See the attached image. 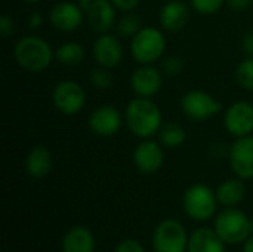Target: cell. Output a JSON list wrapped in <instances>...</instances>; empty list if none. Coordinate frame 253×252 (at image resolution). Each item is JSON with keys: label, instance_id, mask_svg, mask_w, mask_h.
<instances>
[{"label": "cell", "instance_id": "obj_23", "mask_svg": "<svg viewBox=\"0 0 253 252\" xmlns=\"http://www.w3.org/2000/svg\"><path fill=\"white\" fill-rule=\"evenodd\" d=\"M159 141L166 149H178L187 141V131L179 123H166L159 131Z\"/></svg>", "mask_w": 253, "mask_h": 252}, {"label": "cell", "instance_id": "obj_37", "mask_svg": "<svg viewBox=\"0 0 253 252\" xmlns=\"http://www.w3.org/2000/svg\"><path fill=\"white\" fill-rule=\"evenodd\" d=\"M21 1H24V3H37L40 0H21Z\"/></svg>", "mask_w": 253, "mask_h": 252}, {"label": "cell", "instance_id": "obj_29", "mask_svg": "<svg viewBox=\"0 0 253 252\" xmlns=\"http://www.w3.org/2000/svg\"><path fill=\"white\" fill-rule=\"evenodd\" d=\"M114 252H145V248L136 239H123L116 245Z\"/></svg>", "mask_w": 253, "mask_h": 252}, {"label": "cell", "instance_id": "obj_1", "mask_svg": "<svg viewBox=\"0 0 253 252\" xmlns=\"http://www.w3.org/2000/svg\"><path fill=\"white\" fill-rule=\"evenodd\" d=\"M125 122L135 137L147 140L159 134L162 129L163 114L160 107L151 98L136 97L126 105Z\"/></svg>", "mask_w": 253, "mask_h": 252}, {"label": "cell", "instance_id": "obj_2", "mask_svg": "<svg viewBox=\"0 0 253 252\" xmlns=\"http://www.w3.org/2000/svg\"><path fill=\"white\" fill-rule=\"evenodd\" d=\"M13 56L22 70L30 73H42L49 68L55 59V50L44 39L27 36L16 42Z\"/></svg>", "mask_w": 253, "mask_h": 252}, {"label": "cell", "instance_id": "obj_11", "mask_svg": "<svg viewBox=\"0 0 253 252\" xmlns=\"http://www.w3.org/2000/svg\"><path fill=\"white\" fill-rule=\"evenodd\" d=\"M83 10L84 7L80 3H74L68 0L59 1L50 9L49 22L58 31L73 33L83 22V16H84Z\"/></svg>", "mask_w": 253, "mask_h": 252}, {"label": "cell", "instance_id": "obj_15", "mask_svg": "<svg viewBox=\"0 0 253 252\" xmlns=\"http://www.w3.org/2000/svg\"><path fill=\"white\" fill-rule=\"evenodd\" d=\"M163 76V71L154 64L141 65L130 76V88L136 97L151 98L162 89Z\"/></svg>", "mask_w": 253, "mask_h": 252}, {"label": "cell", "instance_id": "obj_8", "mask_svg": "<svg viewBox=\"0 0 253 252\" xmlns=\"http://www.w3.org/2000/svg\"><path fill=\"white\" fill-rule=\"evenodd\" d=\"M52 102L59 113L74 116L86 105V92L83 86L74 80H61L52 91Z\"/></svg>", "mask_w": 253, "mask_h": 252}, {"label": "cell", "instance_id": "obj_24", "mask_svg": "<svg viewBox=\"0 0 253 252\" xmlns=\"http://www.w3.org/2000/svg\"><path fill=\"white\" fill-rule=\"evenodd\" d=\"M141 19L132 12H126L120 19H117L116 31L120 37H133L141 30Z\"/></svg>", "mask_w": 253, "mask_h": 252}, {"label": "cell", "instance_id": "obj_31", "mask_svg": "<svg viewBox=\"0 0 253 252\" xmlns=\"http://www.w3.org/2000/svg\"><path fill=\"white\" fill-rule=\"evenodd\" d=\"M113 4L117 7V10L122 12H133L138 6L141 0H111Z\"/></svg>", "mask_w": 253, "mask_h": 252}, {"label": "cell", "instance_id": "obj_27", "mask_svg": "<svg viewBox=\"0 0 253 252\" xmlns=\"http://www.w3.org/2000/svg\"><path fill=\"white\" fill-rule=\"evenodd\" d=\"M227 0H190L191 7L200 15H213L225 4Z\"/></svg>", "mask_w": 253, "mask_h": 252}, {"label": "cell", "instance_id": "obj_38", "mask_svg": "<svg viewBox=\"0 0 253 252\" xmlns=\"http://www.w3.org/2000/svg\"><path fill=\"white\" fill-rule=\"evenodd\" d=\"M251 232H252V235H253V218L251 220Z\"/></svg>", "mask_w": 253, "mask_h": 252}, {"label": "cell", "instance_id": "obj_30", "mask_svg": "<svg viewBox=\"0 0 253 252\" xmlns=\"http://www.w3.org/2000/svg\"><path fill=\"white\" fill-rule=\"evenodd\" d=\"M15 30V21L9 15H3L0 18V34L1 37H9Z\"/></svg>", "mask_w": 253, "mask_h": 252}, {"label": "cell", "instance_id": "obj_5", "mask_svg": "<svg viewBox=\"0 0 253 252\" xmlns=\"http://www.w3.org/2000/svg\"><path fill=\"white\" fill-rule=\"evenodd\" d=\"M182 206L191 220L199 223L208 221L216 212V193L206 184H193L184 193Z\"/></svg>", "mask_w": 253, "mask_h": 252}, {"label": "cell", "instance_id": "obj_21", "mask_svg": "<svg viewBox=\"0 0 253 252\" xmlns=\"http://www.w3.org/2000/svg\"><path fill=\"white\" fill-rule=\"evenodd\" d=\"M216 199L218 203L225 208H234L243 202L246 196V186L242 178H230L222 181L216 187Z\"/></svg>", "mask_w": 253, "mask_h": 252}, {"label": "cell", "instance_id": "obj_12", "mask_svg": "<svg viewBox=\"0 0 253 252\" xmlns=\"http://www.w3.org/2000/svg\"><path fill=\"white\" fill-rule=\"evenodd\" d=\"M87 125H89V129L95 135L108 138V137L116 135L120 131L123 125V117L119 108L110 104H104V105L96 107L90 113Z\"/></svg>", "mask_w": 253, "mask_h": 252}, {"label": "cell", "instance_id": "obj_26", "mask_svg": "<svg viewBox=\"0 0 253 252\" xmlns=\"http://www.w3.org/2000/svg\"><path fill=\"white\" fill-rule=\"evenodd\" d=\"M89 80H90L92 86H95L96 89H101V91L110 89L113 86V74L110 73V68H105V67L98 65V68H93L90 71Z\"/></svg>", "mask_w": 253, "mask_h": 252}, {"label": "cell", "instance_id": "obj_7", "mask_svg": "<svg viewBox=\"0 0 253 252\" xmlns=\"http://www.w3.org/2000/svg\"><path fill=\"white\" fill-rule=\"evenodd\" d=\"M182 113L194 122H206L222 111V104L209 92L190 91L181 100Z\"/></svg>", "mask_w": 253, "mask_h": 252}, {"label": "cell", "instance_id": "obj_17", "mask_svg": "<svg viewBox=\"0 0 253 252\" xmlns=\"http://www.w3.org/2000/svg\"><path fill=\"white\" fill-rule=\"evenodd\" d=\"M190 18H191L190 6L181 0H169L162 6L159 13V21L162 28L172 33L185 28Z\"/></svg>", "mask_w": 253, "mask_h": 252}, {"label": "cell", "instance_id": "obj_13", "mask_svg": "<svg viewBox=\"0 0 253 252\" xmlns=\"http://www.w3.org/2000/svg\"><path fill=\"white\" fill-rule=\"evenodd\" d=\"M233 172L242 180L253 178V135L236 138L228 151Z\"/></svg>", "mask_w": 253, "mask_h": 252}, {"label": "cell", "instance_id": "obj_4", "mask_svg": "<svg viewBox=\"0 0 253 252\" xmlns=\"http://www.w3.org/2000/svg\"><path fill=\"white\" fill-rule=\"evenodd\" d=\"M215 232L225 245L243 244L251 235V218L240 209L225 208L215 218Z\"/></svg>", "mask_w": 253, "mask_h": 252}, {"label": "cell", "instance_id": "obj_6", "mask_svg": "<svg viewBox=\"0 0 253 252\" xmlns=\"http://www.w3.org/2000/svg\"><path fill=\"white\" fill-rule=\"evenodd\" d=\"M190 236L185 227L175 218L160 221L151 238L153 250L156 252H187Z\"/></svg>", "mask_w": 253, "mask_h": 252}, {"label": "cell", "instance_id": "obj_20", "mask_svg": "<svg viewBox=\"0 0 253 252\" xmlns=\"http://www.w3.org/2000/svg\"><path fill=\"white\" fill-rule=\"evenodd\" d=\"M62 252H95V236L83 226L71 227L62 238Z\"/></svg>", "mask_w": 253, "mask_h": 252}, {"label": "cell", "instance_id": "obj_32", "mask_svg": "<svg viewBox=\"0 0 253 252\" xmlns=\"http://www.w3.org/2000/svg\"><path fill=\"white\" fill-rule=\"evenodd\" d=\"M225 4L234 12H242V10H246L248 7H251L252 0H227Z\"/></svg>", "mask_w": 253, "mask_h": 252}, {"label": "cell", "instance_id": "obj_35", "mask_svg": "<svg viewBox=\"0 0 253 252\" xmlns=\"http://www.w3.org/2000/svg\"><path fill=\"white\" fill-rule=\"evenodd\" d=\"M243 252H253V235L243 242Z\"/></svg>", "mask_w": 253, "mask_h": 252}, {"label": "cell", "instance_id": "obj_3", "mask_svg": "<svg viewBox=\"0 0 253 252\" xmlns=\"http://www.w3.org/2000/svg\"><path fill=\"white\" fill-rule=\"evenodd\" d=\"M166 50V37L162 30L156 27H142L130 42V53L133 59L141 64H154L160 61Z\"/></svg>", "mask_w": 253, "mask_h": 252}, {"label": "cell", "instance_id": "obj_25", "mask_svg": "<svg viewBox=\"0 0 253 252\" xmlns=\"http://www.w3.org/2000/svg\"><path fill=\"white\" fill-rule=\"evenodd\" d=\"M236 79L243 89L253 91V56H246L239 62L236 68Z\"/></svg>", "mask_w": 253, "mask_h": 252}, {"label": "cell", "instance_id": "obj_10", "mask_svg": "<svg viewBox=\"0 0 253 252\" xmlns=\"http://www.w3.org/2000/svg\"><path fill=\"white\" fill-rule=\"evenodd\" d=\"M133 165L144 175H153L159 172L165 163L163 146L157 141L147 138L142 140L133 150Z\"/></svg>", "mask_w": 253, "mask_h": 252}, {"label": "cell", "instance_id": "obj_14", "mask_svg": "<svg viewBox=\"0 0 253 252\" xmlns=\"http://www.w3.org/2000/svg\"><path fill=\"white\" fill-rule=\"evenodd\" d=\"M92 55L99 67H105L111 70L122 62L125 49L117 36L110 33H102L93 42Z\"/></svg>", "mask_w": 253, "mask_h": 252}, {"label": "cell", "instance_id": "obj_28", "mask_svg": "<svg viewBox=\"0 0 253 252\" xmlns=\"http://www.w3.org/2000/svg\"><path fill=\"white\" fill-rule=\"evenodd\" d=\"M184 68V61L179 56H166L162 61L160 70L165 76H178Z\"/></svg>", "mask_w": 253, "mask_h": 252}, {"label": "cell", "instance_id": "obj_36", "mask_svg": "<svg viewBox=\"0 0 253 252\" xmlns=\"http://www.w3.org/2000/svg\"><path fill=\"white\" fill-rule=\"evenodd\" d=\"M76 1H77V3H80V4L84 7L86 4H89V3H90V1H93V0H76Z\"/></svg>", "mask_w": 253, "mask_h": 252}, {"label": "cell", "instance_id": "obj_33", "mask_svg": "<svg viewBox=\"0 0 253 252\" xmlns=\"http://www.w3.org/2000/svg\"><path fill=\"white\" fill-rule=\"evenodd\" d=\"M242 49L246 53V56H253V31L245 34L242 40Z\"/></svg>", "mask_w": 253, "mask_h": 252}, {"label": "cell", "instance_id": "obj_22", "mask_svg": "<svg viewBox=\"0 0 253 252\" xmlns=\"http://www.w3.org/2000/svg\"><path fill=\"white\" fill-rule=\"evenodd\" d=\"M84 46L79 42H65L55 49V59L67 67H76L82 64L84 58Z\"/></svg>", "mask_w": 253, "mask_h": 252}, {"label": "cell", "instance_id": "obj_16", "mask_svg": "<svg viewBox=\"0 0 253 252\" xmlns=\"http://www.w3.org/2000/svg\"><path fill=\"white\" fill-rule=\"evenodd\" d=\"M117 7L111 0H93L84 6V15L90 28L99 34L107 33L117 24Z\"/></svg>", "mask_w": 253, "mask_h": 252}, {"label": "cell", "instance_id": "obj_9", "mask_svg": "<svg viewBox=\"0 0 253 252\" xmlns=\"http://www.w3.org/2000/svg\"><path fill=\"white\" fill-rule=\"evenodd\" d=\"M224 126L234 138L252 135L253 132V104L249 101H236L224 116Z\"/></svg>", "mask_w": 253, "mask_h": 252}, {"label": "cell", "instance_id": "obj_34", "mask_svg": "<svg viewBox=\"0 0 253 252\" xmlns=\"http://www.w3.org/2000/svg\"><path fill=\"white\" fill-rule=\"evenodd\" d=\"M42 24H43V15L40 12H33L28 18V27L31 30H37L40 28Z\"/></svg>", "mask_w": 253, "mask_h": 252}, {"label": "cell", "instance_id": "obj_18", "mask_svg": "<svg viewBox=\"0 0 253 252\" xmlns=\"http://www.w3.org/2000/svg\"><path fill=\"white\" fill-rule=\"evenodd\" d=\"M187 252H225V242L215 229L199 227L190 235Z\"/></svg>", "mask_w": 253, "mask_h": 252}, {"label": "cell", "instance_id": "obj_19", "mask_svg": "<svg viewBox=\"0 0 253 252\" xmlns=\"http://www.w3.org/2000/svg\"><path fill=\"white\" fill-rule=\"evenodd\" d=\"M25 171L34 180L47 177L52 171V153L44 146H34L25 157Z\"/></svg>", "mask_w": 253, "mask_h": 252}]
</instances>
